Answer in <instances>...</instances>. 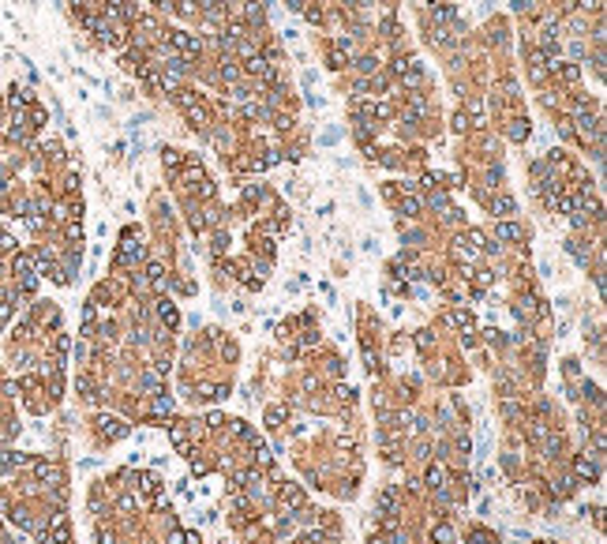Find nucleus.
<instances>
[{"instance_id":"obj_1","label":"nucleus","mask_w":607,"mask_h":544,"mask_svg":"<svg viewBox=\"0 0 607 544\" xmlns=\"http://www.w3.org/2000/svg\"><path fill=\"white\" fill-rule=\"evenodd\" d=\"M169 38H172V45H176V49H184V53H187V57H195V53H199V42L191 38V34H184V30H172Z\"/></svg>"},{"instance_id":"obj_2","label":"nucleus","mask_w":607,"mask_h":544,"mask_svg":"<svg viewBox=\"0 0 607 544\" xmlns=\"http://www.w3.org/2000/svg\"><path fill=\"white\" fill-rule=\"evenodd\" d=\"M574 473H577V480H596V477H600V469H596V462H589L585 454H581V458L574 462Z\"/></svg>"},{"instance_id":"obj_3","label":"nucleus","mask_w":607,"mask_h":544,"mask_svg":"<svg viewBox=\"0 0 607 544\" xmlns=\"http://www.w3.org/2000/svg\"><path fill=\"white\" fill-rule=\"evenodd\" d=\"M244 68H248V75H266V79H274V72H270V64L263 57H248Z\"/></svg>"},{"instance_id":"obj_4","label":"nucleus","mask_w":607,"mask_h":544,"mask_svg":"<svg viewBox=\"0 0 607 544\" xmlns=\"http://www.w3.org/2000/svg\"><path fill=\"white\" fill-rule=\"evenodd\" d=\"M98 424H101V435H109V439H116V435H124V432H127L124 424L116 420V416H101Z\"/></svg>"},{"instance_id":"obj_5","label":"nucleus","mask_w":607,"mask_h":544,"mask_svg":"<svg viewBox=\"0 0 607 544\" xmlns=\"http://www.w3.org/2000/svg\"><path fill=\"white\" fill-rule=\"evenodd\" d=\"M495 237H498V240H521V225H514V222H498Z\"/></svg>"},{"instance_id":"obj_6","label":"nucleus","mask_w":607,"mask_h":544,"mask_svg":"<svg viewBox=\"0 0 607 544\" xmlns=\"http://www.w3.org/2000/svg\"><path fill=\"white\" fill-rule=\"evenodd\" d=\"M394 503H397V492H394V488H386V492L379 496V511H382V514H390V511H394Z\"/></svg>"},{"instance_id":"obj_7","label":"nucleus","mask_w":607,"mask_h":544,"mask_svg":"<svg viewBox=\"0 0 607 544\" xmlns=\"http://www.w3.org/2000/svg\"><path fill=\"white\" fill-rule=\"evenodd\" d=\"M187 120H191V128H206V113L199 105H187Z\"/></svg>"},{"instance_id":"obj_8","label":"nucleus","mask_w":607,"mask_h":544,"mask_svg":"<svg viewBox=\"0 0 607 544\" xmlns=\"http://www.w3.org/2000/svg\"><path fill=\"white\" fill-rule=\"evenodd\" d=\"M34 473H38V480H57V469H53L49 462H38V465H34Z\"/></svg>"},{"instance_id":"obj_9","label":"nucleus","mask_w":607,"mask_h":544,"mask_svg":"<svg viewBox=\"0 0 607 544\" xmlns=\"http://www.w3.org/2000/svg\"><path fill=\"white\" fill-rule=\"evenodd\" d=\"M427 484H431V488H442V484H446V473L438 469V465H431V469H427Z\"/></svg>"},{"instance_id":"obj_10","label":"nucleus","mask_w":607,"mask_h":544,"mask_svg":"<svg viewBox=\"0 0 607 544\" xmlns=\"http://www.w3.org/2000/svg\"><path fill=\"white\" fill-rule=\"evenodd\" d=\"M157 312H161V319H165L169 327H172V323H176V308H172L169 301H161V304H157Z\"/></svg>"},{"instance_id":"obj_11","label":"nucleus","mask_w":607,"mask_h":544,"mask_svg":"<svg viewBox=\"0 0 607 544\" xmlns=\"http://www.w3.org/2000/svg\"><path fill=\"white\" fill-rule=\"evenodd\" d=\"M514 207H517V203L510 199V195H502V199L495 203V214H514Z\"/></svg>"},{"instance_id":"obj_12","label":"nucleus","mask_w":607,"mask_h":544,"mask_svg":"<svg viewBox=\"0 0 607 544\" xmlns=\"http://www.w3.org/2000/svg\"><path fill=\"white\" fill-rule=\"evenodd\" d=\"M12 522H15V526H23V529H30V514L23 511V507H15V511H12Z\"/></svg>"},{"instance_id":"obj_13","label":"nucleus","mask_w":607,"mask_h":544,"mask_svg":"<svg viewBox=\"0 0 607 544\" xmlns=\"http://www.w3.org/2000/svg\"><path fill=\"white\" fill-rule=\"evenodd\" d=\"M450 319H453V323H457L461 330H472V315H468V312H453Z\"/></svg>"},{"instance_id":"obj_14","label":"nucleus","mask_w":607,"mask_h":544,"mask_svg":"<svg viewBox=\"0 0 607 544\" xmlns=\"http://www.w3.org/2000/svg\"><path fill=\"white\" fill-rule=\"evenodd\" d=\"M281 496H285V503H296V507L304 503V496H300V492H296L293 484H285V492H281Z\"/></svg>"},{"instance_id":"obj_15","label":"nucleus","mask_w":607,"mask_h":544,"mask_svg":"<svg viewBox=\"0 0 607 544\" xmlns=\"http://www.w3.org/2000/svg\"><path fill=\"white\" fill-rule=\"evenodd\" d=\"M577 128H581V135H589V131H596V120L592 116H577Z\"/></svg>"},{"instance_id":"obj_16","label":"nucleus","mask_w":607,"mask_h":544,"mask_svg":"<svg viewBox=\"0 0 607 544\" xmlns=\"http://www.w3.org/2000/svg\"><path fill=\"white\" fill-rule=\"evenodd\" d=\"M356 68H360V72H375L379 64H375V57H360V60H356Z\"/></svg>"},{"instance_id":"obj_17","label":"nucleus","mask_w":607,"mask_h":544,"mask_svg":"<svg viewBox=\"0 0 607 544\" xmlns=\"http://www.w3.org/2000/svg\"><path fill=\"white\" fill-rule=\"evenodd\" d=\"M510 139H525V124H521V120L510 124Z\"/></svg>"},{"instance_id":"obj_18","label":"nucleus","mask_w":607,"mask_h":544,"mask_svg":"<svg viewBox=\"0 0 607 544\" xmlns=\"http://www.w3.org/2000/svg\"><path fill=\"white\" fill-rule=\"evenodd\" d=\"M562 79H566V83H577V79H581V72H577V68H570V64H566V68H562Z\"/></svg>"},{"instance_id":"obj_19","label":"nucleus","mask_w":607,"mask_h":544,"mask_svg":"<svg viewBox=\"0 0 607 544\" xmlns=\"http://www.w3.org/2000/svg\"><path fill=\"white\" fill-rule=\"evenodd\" d=\"M416 210H420V203H416V199H405V207H401V214L416 218Z\"/></svg>"},{"instance_id":"obj_20","label":"nucleus","mask_w":607,"mask_h":544,"mask_svg":"<svg viewBox=\"0 0 607 544\" xmlns=\"http://www.w3.org/2000/svg\"><path fill=\"white\" fill-rule=\"evenodd\" d=\"M169 165H172V169L180 165V154H176V150H165V169H169Z\"/></svg>"},{"instance_id":"obj_21","label":"nucleus","mask_w":607,"mask_h":544,"mask_svg":"<svg viewBox=\"0 0 607 544\" xmlns=\"http://www.w3.org/2000/svg\"><path fill=\"white\" fill-rule=\"evenodd\" d=\"M154 409H157V413H169L172 401H169V398H154Z\"/></svg>"},{"instance_id":"obj_22","label":"nucleus","mask_w":607,"mask_h":544,"mask_svg":"<svg viewBox=\"0 0 607 544\" xmlns=\"http://www.w3.org/2000/svg\"><path fill=\"white\" fill-rule=\"evenodd\" d=\"M142 488H146V492H157V488H161V484H157V477H154V473H150V477H142Z\"/></svg>"},{"instance_id":"obj_23","label":"nucleus","mask_w":607,"mask_h":544,"mask_svg":"<svg viewBox=\"0 0 607 544\" xmlns=\"http://www.w3.org/2000/svg\"><path fill=\"white\" fill-rule=\"evenodd\" d=\"M221 75H225V79H236L240 72H236V64H229V60H225V64H221Z\"/></svg>"},{"instance_id":"obj_24","label":"nucleus","mask_w":607,"mask_h":544,"mask_svg":"<svg viewBox=\"0 0 607 544\" xmlns=\"http://www.w3.org/2000/svg\"><path fill=\"white\" fill-rule=\"evenodd\" d=\"M248 94H251L248 86H233V98H236V101H244V98H248Z\"/></svg>"},{"instance_id":"obj_25","label":"nucleus","mask_w":607,"mask_h":544,"mask_svg":"<svg viewBox=\"0 0 607 544\" xmlns=\"http://www.w3.org/2000/svg\"><path fill=\"white\" fill-rule=\"evenodd\" d=\"M12 315V301H0V319H8Z\"/></svg>"}]
</instances>
